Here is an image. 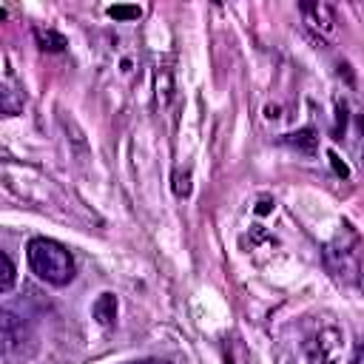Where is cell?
Listing matches in <instances>:
<instances>
[{
  "label": "cell",
  "instance_id": "1",
  "mask_svg": "<svg viewBox=\"0 0 364 364\" xmlns=\"http://www.w3.org/2000/svg\"><path fill=\"white\" fill-rule=\"evenodd\" d=\"M26 259H28V267L37 279H43L46 284H54V287H63L74 279V259H71V250L54 239H46V236H34L28 245H26Z\"/></svg>",
  "mask_w": 364,
  "mask_h": 364
},
{
  "label": "cell",
  "instance_id": "2",
  "mask_svg": "<svg viewBox=\"0 0 364 364\" xmlns=\"http://www.w3.org/2000/svg\"><path fill=\"white\" fill-rule=\"evenodd\" d=\"M37 347L40 338L34 324L9 307H0V358L6 364H26L37 355Z\"/></svg>",
  "mask_w": 364,
  "mask_h": 364
},
{
  "label": "cell",
  "instance_id": "3",
  "mask_svg": "<svg viewBox=\"0 0 364 364\" xmlns=\"http://www.w3.org/2000/svg\"><path fill=\"white\" fill-rule=\"evenodd\" d=\"M299 9H301L304 23H307L313 31H318L321 37H333V34H336V11H333L330 3L316 0V3H301Z\"/></svg>",
  "mask_w": 364,
  "mask_h": 364
},
{
  "label": "cell",
  "instance_id": "4",
  "mask_svg": "<svg viewBox=\"0 0 364 364\" xmlns=\"http://www.w3.org/2000/svg\"><path fill=\"white\" fill-rule=\"evenodd\" d=\"M338 338H341V336H338L336 330L318 333V338L313 341V350H310V364H333V361H336Z\"/></svg>",
  "mask_w": 364,
  "mask_h": 364
},
{
  "label": "cell",
  "instance_id": "5",
  "mask_svg": "<svg viewBox=\"0 0 364 364\" xmlns=\"http://www.w3.org/2000/svg\"><path fill=\"white\" fill-rule=\"evenodd\" d=\"M91 313H94L97 324L111 327V324L117 321V296H114V293H100V299L94 301Z\"/></svg>",
  "mask_w": 364,
  "mask_h": 364
},
{
  "label": "cell",
  "instance_id": "6",
  "mask_svg": "<svg viewBox=\"0 0 364 364\" xmlns=\"http://www.w3.org/2000/svg\"><path fill=\"white\" fill-rule=\"evenodd\" d=\"M34 40H37V46L43 48V51H63L68 43H65V37L63 34H57V31H51V28H34Z\"/></svg>",
  "mask_w": 364,
  "mask_h": 364
},
{
  "label": "cell",
  "instance_id": "7",
  "mask_svg": "<svg viewBox=\"0 0 364 364\" xmlns=\"http://www.w3.org/2000/svg\"><path fill=\"white\" fill-rule=\"evenodd\" d=\"M284 139H287L290 145L301 148L304 154H313V151H316V145H318V136H316V131H313V128H301V131H296V134H287Z\"/></svg>",
  "mask_w": 364,
  "mask_h": 364
},
{
  "label": "cell",
  "instance_id": "8",
  "mask_svg": "<svg viewBox=\"0 0 364 364\" xmlns=\"http://www.w3.org/2000/svg\"><path fill=\"white\" fill-rule=\"evenodd\" d=\"M14 282H17V267H14V262L0 250V293L11 290Z\"/></svg>",
  "mask_w": 364,
  "mask_h": 364
},
{
  "label": "cell",
  "instance_id": "9",
  "mask_svg": "<svg viewBox=\"0 0 364 364\" xmlns=\"http://www.w3.org/2000/svg\"><path fill=\"white\" fill-rule=\"evenodd\" d=\"M142 9L139 6H125V3H117V6H108V17L111 20H119V23H131V20H139Z\"/></svg>",
  "mask_w": 364,
  "mask_h": 364
},
{
  "label": "cell",
  "instance_id": "10",
  "mask_svg": "<svg viewBox=\"0 0 364 364\" xmlns=\"http://www.w3.org/2000/svg\"><path fill=\"white\" fill-rule=\"evenodd\" d=\"M20 100L17 97H11V91L9 88H0V114H6V117H14L17 111H20Z\"/></svg>",
  "mask_w": 364,
  "mask_h": 364
},
{
  "label": "cell",
  "instance_id": "11",
  "mask_svg": "<svg viewBox=\"0 0 364 364\" xmlns=\"http://www.w3.org/2000/svg\"><path fill=\"white\" fill-rule=\"evenodd\" d=\"M173 193L176 196H191V173L188 171H176L173 173Z\"/></svg>",
  "mask_w": 364,
  "mask_h": 364
},
{
  "label": "cell",
  "instance_id": "12",
  "mask_svg": "<svg viewBox=\"0 0 364 364\" xmlns=\"http://www.w3.org/2000/svg\"><path fill=\"white\" fill-rule=\"evenodd\" d=\"M330 159H333V168H336L341 176H347V173H350V171H347V165H344V162H338V156H336V154H330Z\"/></svg>",
  "mask_w": 364,
  "mask_h": 364
},
{
  "label": "cell",
  "instance_id": "13",
  "mask_svg": "<svg viewBox=\"0 0 364 364\" xmlns=\"http://www.w3.org/2000/svg\"><path fill=\"white\" fill-rule=\"evenodd\" d=\"M270 205H273L270 199H259V205H256V213H259V216H262V213H267V210H270Z\"/></svg>",
  "mask_w": 364,
  "mask_h": 364
},
{
  "label": "cell",
  "instance_id": "14",
  "mask_svg": "<svg viewBox=\"0 0 364 364\" xmlns=\"http://www.w3.org/2000/svg\"><path fill=\"white\" fill-rule=\"evenodd\" d=\"M131 364H168V361H159V358H139V361H131Z\"/></svg>",
  "mask_w": 364,
  "mask_h": 364
},
{
  "label": "cell",
  "instance_id": "15",
  "mask_svg": "<svg viewBox=\"0 0 364 364\" xmlns=\"http://www.w3.org/2000/svg\"><path fill=\"white\" fill-rule=\"evenodd\" d=\"M353 364H361V347H355V355H353Z\"/></svg>",
  "mask_w": 364,
  "mask_h": 364
}]
</instances>
